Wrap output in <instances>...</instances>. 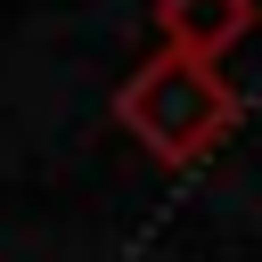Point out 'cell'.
<instances>
[{"label": "cell", "instance_id": "1", "mask_svg": "<svg viewBox=\"0 0 262 262\" xmlns=\"http://www.w3.org/2000/svg\"><path fill=\"white\" fill-rule=\"evenodd\" d=\"M115 123H123L156 164L180 172V164H196V156H213V147L229 139V123H237V90H229L221 66L180 57V49H156L147 66L123 74V90H115Z\"/></svg>", "mask_w": 262, "mask_h": 262}, {"label": "cell", "instance_id": "2", "mask_svg": "<svg viewBox=\"0 0 262 262\" xmlns=\"http://www.w3.org/2000/svg\"><path fill=\"white\" fill-rule=\"evenodd\" d=\"M156 33H164V49L213 66L254 33V0H156Z\"/></svg>", "mask_w": 262, "mask_h": 262}]
</instances>
